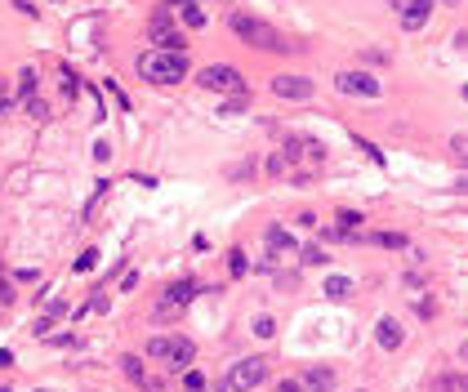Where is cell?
Here are the masks:
<instances>
[{"label":"cell","instance_id":"cell-28","mask_svg":"<svg viewBox=\"0 0 468 392\" xmlns=\"http://www.w3.org/2000/svg\"><path fill=\"white\" fill-rule=\"evenodd\" d=\"M450 152H455V157H464V161H468V134H455V139H450Z\"/></svg>","mask_w":468,"mask_h":392},{"label":"cell","instance_id":"cell-31","mask_svg":"<svg viewBox=\"0 0 468 392\" xmlns=\"http://www.w3.org/2000/svg\"><path fill=\"white\" fill-rule=\"evenodd\" d=\"M63 312H67V303H63V299H54V303H49V312H45V317H54V321H58Z\"/></svg>","mask_w":468,"mask_h":392},{"label":"cell","instance_id":"cell-9","mask_svg":"<svg viewBox=\"0 0 468 392\" xmlns=\"http://www.w3.org/2000/svg\"><path fill=\"white\" fill-rule=\"evenodd\" d=\"M401 339H406L401 321H393V317H379V326H375V344H379L383 352H397V348H401Z\"/></svg>","mask_w":468,"mask_h":392},{"label":"cell","instance_id":"cell-12","mask_svg":"<svg viewBox=\"0 0 468 392\" xmlns=\"http://www.w3.org/2000/svg\"><path fill=\"white\" fill-rule=\"evenodd\" d=\"M361 241H371V245H383V250H410L406 232H371V236H361Z\"/></svg>","mask_w":468,"mask_h":392},{"label":"cell","instance_id":"cell-22","mask_svg":"<svg viewBox=\"0 0 468 392\" xmlns=\"http://www.w3.org/2000/svg\"><path fill=\"white\" fill-rule=\"evenodd\" d=\"M183 383H188V392H201V388H206V374H201V370H183Z\"/></svg>","mask_w":468,"mask_h":392},{"label":"cell","instance_id":"cell-32","mask_svg":"<svg viewBox=\"0 0 468 392\" xmlns=\"http://www.w3.org/2000/svg\"><path fill=\"white\" fill-rule=\"evenodd\" d=\"M459 388V379H437V392H455Z\"/></svg>","mask_w":468,"mask_h":392},{"label":"cell","instance_id":"cell-4","mask_svg":"<svg viewBox=\"0 0 468 392\" xmlns=\"http://www.w3.org/2000/svg\"><path fill=\"white\" fill-rule=\"evenodd\" d=\"M267 379V356H241L237 366L228 370V392H255L259 383Z\"/></svg>","mask_w":468,"mask_h":392},{"label":"cell","instance_id":"cell-15","mask_svg":"<svg viewBox=\"0 0 468 392\" xmlns=\"http://www.w3.org/2000/svg\"><path fill=\"white\" fill-rule=\"evenodd\" d=\"M321 290H326V299H348V295H353V281H348V277H330Z\"/></svg>","mask_w":468,"mask_h":392},{"label":"cell","instance_id":"cell-30","mask_svg":"<svg viewBox=\"0 0 468 392\" xmlns=\"http://www.w3.org/2000/svg\"><path fill=\"white\" fill-rule=\"evenodd\" d=\"M357 147H361V152H366V157H371V161H379V165H383V152H379V147H371L366 139H357Z\"/></svg>","mask_w":468,"mask_h":392},{"label":"cell","instance_id":"cell-24","mask_svg":"<svg viewBox=\"0 0 468 392\" xmlns=\"http://www.w3.org/2000/svg\"><path fill=\"white\" fill-rule=\"evenodd\" d=\"M304 263H308V267H321V263H326V250H317V245H304Z\"/></svg>","mask_w":468,"mask_h":392},{"label":"cell","instance_id":"cell-23","mask_svg":"<svg viewBox=\"0 0 468 392\" xmlns=\"http://www.w3.org/2000/svg\"><path fill=\"white\" fill-rule=\"evenodd\" d=\"M339 228L357 232V228H361V214H357V210H339Z\"/></svg>","mask_w":468,"mask_h":392},{"label":"cell","instance_id":"cell-2","mask_svg":"<svg viewBox=\"0 0 468 392\" xmlns=\"http://www.w3.org/2000/svg\"><path fill=\"white\" fill-rule=\"evenodd\" d=\"M147 356H156L165 370H192L196 344L188 334H156V339H147Z\"/></svg>","mask_w":468,"mask_h":392},{"label":"cell","instance_id":"cell-34","mask_svg":"<svg viewBox=\"0 0 468 392\" xmlns=\"http://www.w3.org/2000/svg\"><path fill=\"white\" fill-rule=\"evenodd\" d=\"M165 5H170V9H179V5H196V0H165Z\"/></svg>","mask_w":468,"mask_h":392},{"label":"cell","instance_id":"cell-6","mask_svg":"<svg viewBox=\"0 0 468 392\" xmlns=\"http://www.w3.org/2000/svg\"><path fill=\"white\" fill-rule=\"evenodd\" d=\"M334 90H339V94H353V98H379L383 85H379V76H371V72H339V76H334Z\"/></svg>","mask_w":468,"mask_h":392},{"label":"cell","instance_id":"cell-25","mask_svg":"<svg viewBox=\"0 0 468 392\" xmlns=\"http://www.w3.org/2000/svg\"><path fill=\"white\" fill-rule=\"evenodd\" d=\"M255 334H259V339H272V334H277L272 317H255Z\"/></svg>","mask_w":468,"mask_h":392},{"label":"cell","instance_id":"cell-33","mask_svg":"<svg viewBox=\"0 0 468 392\" xmlns=\"http://www.w3.org/2000/svg\"><path fill=\"white\" fill-rule=\"evenodd\" d=\"M0 366H14V352L9 348H0Z\"/></svg>","mask_w":468,"mask_h":392},{"label":"cell","instance_id":"cell-18","mask_svg":"<svg viewBox=\"0 0 468 392\" xmlns=\"http://www.w3.org/2000/svg\"><path fill=\"white\" fill-rule=\"evenodd\" d=\"M267 245H277V250H299V245L290 241V232H286V228H277V223L267 228Z\"/></svg>","mask_w":468,"mask_h":392},{"label":"cell","instance_id":"cell-19","mask_svg":"<svg viewBox=\"0 0 468 392\" xmlns=\"http://www.w3.org/2000/svg\"><path fill=\"white\" fill-rule=\"evenodd\" d=\"M18 94L23 98L36 94V67H23V72H18Z\"/></svg>","mask_w":468,"mask_h":392},{"label":"cell","instance_id":"cell-26","mask_svg":"<svg viewBox=\"0 0 468 392\" xmlns=\"http://www.w3.org/2000/svg\"><path fill=\"white\" fill-rule=\"evenodd\" d=\"M286 165H290V161H286V157H281V152H277V157H267V165H263V169H267V174L277 179V174H286Z\"/></svg>","mask_w":468,"mask_h":392},{"label":"cell","instance_id":"cell-11","mask_svg":"<svg viewBox=\"0 0 468 392\" xmlns=\"http://www.w3.org/2000/svg\"><path fill=\"white\" fill-rule=\"evenodd\" d=\"M304 388L308 392H334V370L330 366H308L304 370Z\"/></svg>","mask_w":468,"mask_h":392},{"label":"cell","instance_id":"cell-38","mask_svg":"<svg viewBox=\"0 0 468 392\" xmlns=\"http://www.w3.org/2000/svg\"><path fill=\"white\" fill-rule=\"evenodd\" d=\"M459 356H464V361H468V344H464V348H459Z\"/></svg>","mask_w":468,"mask_h":392},{"label":"cell","instance_id":"cell-20","mask_svg":"<svg viewBox=\"0 0 468 392\" xmlns=\"http://www.w3.org/2000/svg\"><path fill=\"white\" fill-rule=\"evenodd\" d=\"M245 267H250V263H245V254H241V250H232V259H228V272H232V277H245Z\"/></svg>","mask_w":468,"mask_h":392},{"label":"cell","instance_id":"cell-14","mask_svg":"<svg viewBox=\"0 0 468 392\" xmlns=\"http://www.w3.org/2000/svg\"><path fill=\"white\" fill-rule=\"evenodd\" d=\"M121 370L129 374V379H134V383H147V370H143V356H134V352H129V356H121Z\"/></svg>","mask_w":468,"mask_h":392},{"label":"cell","instance_id":"cell-27","mask_svg":"<svg viewBox=\"0 0 468 392\" xmlns=\"http://www.w3.org/2000/svg\"><path fill=\"white\" fill-rule=\"evenodd\" d=\"M415 312H420L424 321H432V317H437V303H432V299H415Z\"/></svg>","mask_w":468,"mask_h":392},{"label":"cell","instance_id":"cell-8","mask_svg":"<svg viewBox=\"0 0 468 392\" xmlns=\"http://www.w3.org/2000/svg\"><path fill=\"white\" fill-rule=\"evenodd\" d=\"M201 295V281H192V277H183V281H174L170 290H165V295H161V303H165V308H188V303Z\"/></svg>","mask_w":468,"mask_h":392},{"label":"cell","instance_id":"cell-1","mask_svg":"<svg viewBox=\"0 0 468 392\" xmlns=\"http://www.w3.org/2000/svg\"><path fill=\"white\" fill-rule=\"evenodd\" d=\"M139 76L147 85H179L183 76H188V54L183 49H147V54H139Z\"/></svg>","mask_w":468,"mask_h":392},{"label":"cell","instance_id":"cell-10","mask_svg":"<svg viewBox=\"0 0 468 392\" xmlns=\"http://www.w3.org/2000/svg\"><path fill=\"white\" fill-rule=\"evenodd\" d=\"M432 5H437V0H410V5H401V27H406V31H420V27L428 23Z\"/></svg>","mask_w":468,"mask_h":392},{"label":"cell","instance_id":"cell-41","mask_svg":"<svg viewBox=\"0 0 468 392\" xmlns=\"http://www.w3.org/2000/svg\"><path fill=\"white\" fill-rule=\"evenodd\" d=\"M464 98H468V85H464Z\"/></svg>","mask_w":468,"mask_h":392},{"label":"cell","instance_id":"cell-7","mask_svg":"<svg viewBox=\"0 0 468 392\" xmlns=\"http://www.w3.org/2000/svg\"><path fill=\"white\" fill-rule=\"evenodd\" d=\"M272 94L290 98V103H308V98H312V80L294 76V72H281V76H272Z\"/></svg>","mask_w":468,"mask_h":392},{"label":"cell","instance_id":"cell-13","mask_svg":"<svg viewBox=\"0 0 468 392\" xmlns=\"http://www.w3.org/2000/svg\"><path fill=\"white\" fill-rule=\"evenodd\" d=\"M58 90H63V103H72V98L80 94V80H76L72 67H63V72H58Z\"/></svg>","mask_w":468,"mask_h":392},{"label":"cell","instance_id":"cell-37","mask_svg":"<svg viewBox=\"0 0 468 392\" xmlns=\"http://www.w3.org/2000/svg\"><path fill=\"white\" fill-rule=\"evenodd\" d=\"M459 392H468V374H464V379H459Z\"/></svg>","mask_w":468,"mask_h":392},{"label":"cell","instance_id":"cell-16","mask_svg":"<svg viewBox=\"0 0 468 392\" xmlns=\"http://www.w3.org/2000/svg\"><path fill=\"white\" fill-rule=\"evenodd\" d=\"M281 157L286 161H299V157H308V139H299V134H290L286 147H281Z\"/></svg>","mask_w":468,"mask_h":392},{"label":"cell","instance_id":"cell-36","mask_svg":"<svg viewBox=\"0 0 468 392\" xmlns=\"http://www.w3.org/2000/svg\"><path fill=\"white\" fill-rule=\"evenodd\" d=\"M459 192H468V174H464V179H459Z\"/></svg>","mask_w":468,"mask_h":392},{"label":"cell","instance_id":"cell-40","mask_svg":"<svg viewBox=\"0 0 468 392\" xmlns=\"http://www.w3.org/2000/svg\"><path fill=\"white\" fill-rule=\"evenodd\" d=\"M442 5H459V0H442Z\"/></svg>","mask_w":468,"mask_h":392},{"label":"cell","instance_id":"cell-39","mask_svg":"<svg viewBox=\"0 0 468 392\" xmlns=\"http://www.w3.org/2000/svg\"><path fill=\"white\" fill-rule=\"evenodd\" d=\"M210 392H228V383H223V388H210Z\"/></svg>","mask_w":468,"mask_h":392},{"label":"cell","instance_id":"cell-17","mask_svg":"<svg viewBox=\"0 0 468 392\" xmlns=\"http://www.w3.org/2000/svg\"><path fill=\"white\" fill-rule=\"evenodd\" d=\"M183 9V27H206V9H201V5H179Z\"/></svg>","mask_w":468,"mask_h":392},{"label":"cell","instance_id":"cell-35","mask_svg":"<svg viewBox=\"0 0 468 392\" xmlns=\"http://www.w3.org/2000/svg\"><path fill=\"white\" fill-rule=\"evenodd\" d=\"M277 392H304V388H299V383H281Z\"/></svg>","mask_w":468,"mask_h":392},{"label":"cell","instance_id":"cell-3","mask_svg":"<svg viewBox=\"0 0 468 392\" xmlns=\"http://www.w3.org/2000/svg\"><path fill=\"white\" fill-rule=\"evenodd\" d=\"M228 27H232V36H237V41L255 45V49H290V45L281 41L277 31L263 23V18H255V14H232V18H228Z\"/></svg>","mask_w":468,"mask_h":392},{"label":"cell","instance_id":"cell-29","mask_svg":"<svg viewBox=\"0 0 468 392\" xmlns=\"http://www.w3.org/2000/svg\"><path fill=\"white\" fill-rule=\"evenodd\" d=\"M98 263V250H85V254H80V259H76V272H90Z\"/></svg>","mask_w":468,"mask_h":392},{"label":"cell","instance_id":"cell-21","mask_svg":"<svg viewBox=\"0 0 468 392\" xmlns=\"http://www.w3.org/2000/svg\"><path fill=\"white\" fill-rule=\"evenodd\" d=\"M23 103H27V112H31V116H36V121H45V116H49V107H45V98H36V94H31V98H23Z\"/></svg>","mask_w":468,"mask_h":392},{"label":"cell","instance_id":"cell-5","mask_svg":"<svg viewBox=\"0 0 468 392\" xmlns=\"http://www.w3.org/2000/svg\"><path fill=\"white\" fill-rule=\"evenodd\" d=\"M196 80H201V90H214V94H241V90H245L241 72H237V67H228V63L206 67V72H201Z\"/></svg>","mask_w":468,"mask_h":392}]
</instances>
